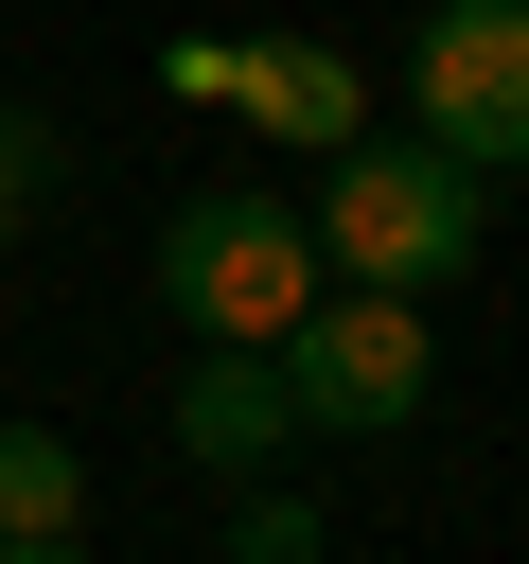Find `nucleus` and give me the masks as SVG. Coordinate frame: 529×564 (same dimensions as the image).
Returning <instances> with one entry per match:
<instances>
[{
    "label": "nucleus",
    "instance_id": "f257e3e1",
    "mask_svg": "<svg viewBox=\"0 0 529 564\" xmlns=\"http://www.w3.org/2000/svg\"><path fill=\"white\" fill-rule=\"evenodd\" d=\"M300 229H317V264H335V282L441 300V282L494 247V176H476V159H441L423 123H353V141H317Z\"/></svg>",
    "mask_w": 529,
    "mask_h": 564
},
{
    "label": "nucleus",
    "instance_id": "f03ea898",
    "mask_svg": "<svg viewBox=\"0 0 529 564\" xmlns=\"http://www.w3.org/2000/svg\"><path fill=\"white\" fill-rule=\"evenodd\" d=\"M264 370H282L300 441H406V423L441 405V335H423V300H388V282H317V300L264 335Z\"/></svg>",
    "mask_w": 529,
    "mask_h": 564
},
{
    "label": "nucleus",
    "instance_id": "7ed1b4c3",
    "mask_svg": "<svg viewBox=\"0 0 529 564\" xmlns=\"http://www.w3.org/2000/svg\"><path fill=\"white\" fill-rule=\"evenodd\" d=\"M335 264H317V229H300V194H176L159 212V300L194 317V335H229V352H264L300 300H317Z\"/></svg>",
    "mask_w": 529,
    "mask_h": 564
},
{
    "label": "nucleus",
    "instance_id": "20e7f679",
    "mask_svg": "<svg viewBox=\"0 0 529 564\" xmlns=\"http://www.w3.org/2000/svg\"><path fill=\"white\" fill-rule=\"evenodd\" d=\"M406 123L476 176H529V0H423L406 18Z\"/></svg>",
    "mask_w": 529,
    "mask_h": 564
},
{
    "label": "nucleus",
    "instance_id": "39448f33",
    "mask_svg": "<svg viewBox=\"0 0 529 564\" xmlns=\"http://www.w3.org/2000/svg\"><path fill=\"white\" fill-rule=\"evenodd\" d=\"M176 458H194V476H282V458H300L282 370L229 352V335H194V370H176Z\"/></svg>",
    "mask_w": 529,
    "mask_h": 564
},
{
    "label": "nucleus",
    "instance_id": "423d86ee",
    "mask_svg": "<svg viewBox=\"0 0 529 564\" xmlns=\"http://www.w3.org/2000/svg\"><path fill=\"white\" fill-rule=\"evenodd\" d=\"M229 106H247L282 159H317V141L370 123V70H353L335 35H229Z\"/></svg>",
    "mask_w": 529,
    "mask_h": 564
},
{
    "label": "nucleus",
    "instance_id": "0eeeda50",
    "mask_svg": "<svg viewBox=\"0 0 529 564\" xmlns=\"http://www.w3.org/2000/svg\"><path fill=\"white\" fill-rule=\"evenodd\" d=\"M18 529H88V458L53 441V423H0V546Z\"/></svg>",
    "mask_w": 529,
    "mask_h": 564
},
{
    "label": "nucleus",
    "instance_id": "6e6552de",
    "mask_svg": "<svg viewBox=\"0 0 529 564\" xmlns=\"http://www.w3.org/2000/svg\"><path fill=\"white\" fill-rule=\"evenodd\" d=\"M229 564H317V511H300V476H229Z\"/></svg>",
    "mask_w": 529,
    "mask_h": 564
},
{
    "label": "nucleus",
    "instance_id": "1a4fd4ad",
    "mask_svg": "<svg viewBox=\"0 0 529 564\" xmlns=\"http://www.w3.org/2000/svg\"><path fill=\"white\" fill-rule=\"evenodd\" d=\"M53 176H71V141H53V106H0V247L53 212Z\"/></svg>",
    "mask_w": 529,
    "mask_h": 564
},
{
    "label": "nucleus",
    "instance_id": "9d476101",
    "mask_svg": "<svg viewBox=\"0 0 529 564\" xmlns=\"http://www.w3.org/2000/svg\"><path fill=\"white\" fill-rule=\"evenodd\" d=\"M0 564H88V529H18V546H0Z\"/></svg>",
    "mask_w": 529,
    "mask_h": 564
}]
</instances>
